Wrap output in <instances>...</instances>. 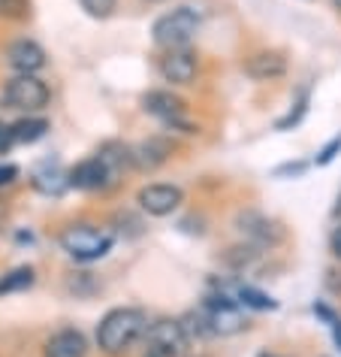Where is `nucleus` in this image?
Wrapping results in <instances>:
<instances>
[{"instance_id":"1","label":"nucleus","mask_w":341,"mask_h":357,"mask_svg":"<svg viewBox=\"0 0 341 357\" xmlns=\"http://www.w3.org/2000/svg\"><path fill=\"white\" fill-rule=\"evenodd\" d=\"M142 333H148V318L139 309H112L97 327V342L106 354H124Z\"/></svg>"},{"instance_id":"2","label":"nucleus","mask_w":341,"mask_h":357,"mask_svg":"<svg viewBox=\"0 0 341 357\" xmlns=\"http://www.w3.org/2000/svg\"><path fill=\"white\" fill-rule=\"evenodd\" d=\"M115 243V236L109 230H100V227H91V225H73L61 234V245L70 257L76 261H100L103 255H109V248Z\"/></svg>"},{"instance_id":"3","label":"nucleus","mask_w":341,"mask_h":357,"mask_svg":"<svg viewBox=\"0 0 341 357\" xmlns=\"http://www.w3.org/2000/svg\"><path fill=\"white\" fill-rule=\"evenodd\" d=\"M196 28H200V19L187 6H182V10H173L154 22V43L166 52L184 49L196 37Z\"/></svg>"},{"instance_id":"4","label":"nucleus","mask_w":341,"mask_h":357,"mask_svg":"<svg viewBox=\"0 0 341 357\" xmlns=\"http://www.w3.org/2000/svg\"><path fill=\"white\" fill-rule=\"evenodd\" d=\"M3 100L10 109H24V112H37L49 103V88L42 79H37L33 73H19L6 85Z\"/></svg>"},{"instance_id":"5","label":"nucleus","mask_w":341,"mask_h":357,"mask_svg":"<svg viewBox=\"0 0 341 357\" xmlns=\"http://www.w3.org/2000/svg\"><path fill=\"white\" fill-rule=\"evenodd\" d=\"M203 315H205V321H209L214 336H232L245 327V318H241L239 306L230 297H223V294H214V297L205 300Z\"/></svg>"},{"instance_id":"6","label":"nucleus","mask_w":341,"mask_h":357,"mask_svg":"<svg viewBox=\"0 0 341 357\" xmlns=\"http://www.w3.org/2000/svg\"><path fill=\"white\" fill-rule=\"evenodd\" d=\"M67 182L79 191H100V188L115 185V173L109 169V164L97 155V158H88V160H82V164H76L73 169H70Z\"/></svg>"},{"instance_id":"7","label":"nucleus","mask_w":341,"mask_h":357,"mask_svg":"<svg viewBox=\"0 0 341 357\" xmlns=\"http://www.w3.org/2000/svg\"><path fill=\"white\" fill-rule=\"evenodd\" d=\"M184 194L178 185H145V188L139 191V206L148 212V215H157L164 218L169 212H175L182 206Z\"/></svg>"},{"instance_id":"8","label":"nucleus","mask_w":341,"mask_h":357,"mask_svg":"<svg viewBox=\"0 0 341 357\" xmlns=\"http://www.w3.org/2000/svg\"><path fill=\"white\" fill-rule=\"evenodd\" d=\"M187 345V333L182 327V321H157L148 327V348H157L166 357H182Z\"/></svg>"},{"instance_id":"9","label":"nucleus","mask_w":341,"mask_h":357,"mask_svg":"<svg viewBox=\"0 0 341 357\" xmlns=\"http://www.w3.org/2000/svg\"><path fill=\"white\" fill-rule=\"evenodd\" d=\"M157 70H160V76H164L166 82L191 85L196 79V58L191 55V52H184V49H173V52H166V55L160 58Z\"/></svg>"},{"instance_id":"10","label":"nucleus","mask_w":341,"mask_h":357,"mask_svg":"<svg viewBox=\"0 0 341 357\" xmlns=\"http://www.w3.org/2000/svg\"><path fill=\"white\" fill-rule=\"evenodd\" d=\"M145 109L151 115H157L160 121L173 124V128L191 130V124L184 121V100H178L175 94H169V91H151L145 97Z\"/></svg>"},{"instance_id":"11","label":"nucleus","mask_w":341,"mask_h":357,"mask_svg":"<svg viewBox=\"0 0 341 357\" xmlns=\"http://www.w3.org/2000/svg\"><path fill=\"white\" fill-rule=\"evenodd\" d=\"M6 61H10V67L19 70V73H37V70L46 67V52L33 40H15L13 46L6 49Z\"/></svg>"},{"instance_id":"12","label":"nucleus","mask_w":341,"mask_h":357,"mask_svg":"<svg viewBox=\"0 0 341 357\" xmlns=\"http://www.w3.org/2000/svg\"><path fill=\"white\" fill-rule=\"evenodd\" d=\"M88 342L79 330H58L55 336L46 342V357H85Z\"/></svg>"},{"instance_id":"13","label":"nucleus","mask_w":341,"mask_h":357,"mask_svg":"<svg viewBox=\"0 0 341 357\" xmlns=\"http://www.w3.org/2000/svg\"><path fill=\"white\" fill-rule=\"evenodd\" d=\"M245 73L251 79H278V76L287 73V58L281 52H260V55L248 58Z\"/></svg>"},{"instance_id":"14","label":"nucleus","mask_w":341,"mask_h":357,"mask_svg":"<svg viewBox=\"0 0 341 357\" xmlns=\"http://www.w3.org/2000/svg\"><path fill=\"white\" fill-rule=\"evenodd\" d=\"M166 155H169V146L164 139H148V142H142V146L136 149V155H130V158L136 160L142 169H154V167L164 164Z\"/></svg>"},{"instance_id":"15","label":"nucleus","mask_w":341,"mask_h":357,"mask_svg":"<svg viewBox=\"0 0 341 357\" xmlns=\"http://www.w3.org/2000/svg\"><path fill=\"white\" fill-rule=\"evenodd\" d=\"M46 130H49L46 119H22L19 124H13L15 142H37V139L46 137Z\"/></svg>"},{"instance_id":"16","label":"nucleus","mask_w":341,"mask_h":357,"mask_svg":"<svg viewBox=\"0 0 341 357\" xmlns=\"http://www.w3.org/2000/svg\"><path fill=\"white\" fill-rule=\"evenodd\" d=\"M33 284V266H19V270L6 273L0 279V294H13V291H24Z\"/></svg>"},{"instance_id":"17","label":"nucleus","mask_w":341,"mask_h":357,"mask_svg":"<svg viewBox=\"0 0 341 357\" xmlns=\"http://www.w3.org/2000/svg\"><path fill=\"white\" fill-rule=\"evenodd\" d=\"M0 15L13 22H22L31 15V0H0Z\"/></svg>"},{"instance_id":"18","label":"nucleus","mask_w":341,"mask_h":357,"mask_svg":"<svg viewBox=\"0 0 341 357\" xmlns=\"http://www.w3.org/2000/svg\"><path fill=\"white\" fill-rule=\"evenodd\" d=\"M239 297H241V303L245 306H254V309H275V300L269 297V294H263V291H257V288H239Z\"/></svg>"},{"instance_id":"19","label":"nucleus","mask_w":341,"mask_h":357,"mask_svg":"<svg viewBox=\"0 0 341 357\" xmlns=\"http://www.w3.org/2000/svg\"><path fill=\"white\" fill-rule=\"evenodd\" d=\"M79 3H82L85 13L94 15V19H109V15L115 13V3H118V0H79Z\"/></svg>"},{"instance_id":"20","label":"nucleus","mask_w":341,"mask_h":357,"mask_svg":"<svg viewBox=\"0 0 341 357\" xmlns=\"http://www.w3.org/2000/svg\"><path fill=\"white\" fill-rule=\"evenodd\" d=\"M13 142H15L13 128H10V124L0 121V155H3V151H10V149H13Z\"/></svg>"},{"instance_id":"21","label":"nucleus","mask_w":341,"mask_h":357,"mask_svg":"<svg viewBox=\"0 0 341 357\" xmlns=\"http://www.w3.org/2000/svg\"><path fill=\"white\" fill-rule=\"evenodd\" d=\"M15 178H19V167H13V164H0V188L13 185Z\"/></svg>"},{"instance_id":"22","label":"nucleus","mask_w":341,"mask_h":357,"mask_svg":"<svg viewBox=\"0 0 341 357\" xmlns=\"http://www.w3.org/2000/svg\"><path fill=\"white\" fill-rule=\"evenodd\" d=\"M338 149H341V137H335V139H332V142H329V146H326V149H323V151H320L317 164H329V160H332V158H335V151H338Z\"/></svg>"},{"instance_id":"23","label":"nucleus","mask_w":341,"mask_h":357,"mask_svg":"<svg viewBox=\"0 0 341 357\" xmlns=\"http://www.w3.org/2000/svg\"><path fill=\"white\" fill-rule=\"evenodd\" d=\"M332 248H335V255L341 257V227L335 230V239H332Z\"/></svg>"},{"instance_id":"24","label":"nucleus","mask_w":341,"mask_h":357,"mask_svg":"<svg viewBox=\"0 0 341 357\" xmlns=\"http://www.w3.org/2000/svg\"><path fill=\"white\" fill-rule=\"evenodd\" d=\"M145 357H166V354L157 351V348H145Z\"/></svg>"},{"instance_id":"25","label":"nucleus","mask_w":341,"mask_h":357,"mask_svg":"<svg viewBox=\"0 0 341 357\" xmlns=\"http://www.w3.org/2000/svg\"><path fill=\"white\" fill-rule=\"evenodd\" d=\"M335 339H338V345H341V321H335Z\"/></svg>"},{"instance_id":"26","label":"nucleus","mask_w":341,"mask_h":357,"mask_svg":"<svg viewBox=\"0 0 341 357\" xmlns=\"http://www.w3.org/2000/svg\"><path fill=\"white\" fill-rule=\"evenodd\" d=\"M335 6H338V10H341V0H335Z\"/></svg>"},{"instance_id":"27","label":"nucleus","mask_w":341,"mask_h":357,"mask_svg":"<svg viewBox=\"0 0 341 357\" xmlns=\"http://www.w3.org/2000/svg\"><path fill=\"white\" fill-rule=\"evenodd\" d=\"M263 357H275V354H263Z\"/></svg>"}]
</instances>
